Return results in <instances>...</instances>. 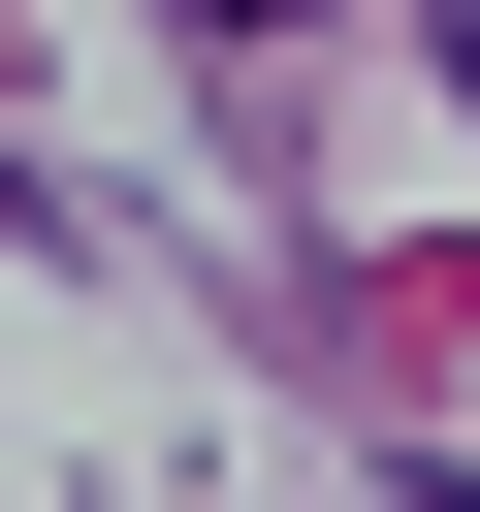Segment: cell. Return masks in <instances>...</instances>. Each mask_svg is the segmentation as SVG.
<instances>
[{
    "instance_id": "6da1fadb",
    "label": "cell",
    "mask_w": 480,
    "mask_h": 512,
    "mask_svg": "<svg viewBox=\"0 0 480 512\" xmlns=\"http://www.w3.org/2000/svg\"><path fill=\"white\" fill-rule=\"evenodd\" d=\"M192 32H288V0H192Z\"/></svg>"
},
{
    "instance_id": "7a4b0ae2",
    "label": "cell",
    "mask_w": 480,
    "mask_h": 512,
    "mask_svg": "<svg viewBox=\"0 0 480 512\" xmlns=\"http://www.w3.org/2000/svg\"><path fill=\"white\" fill-rule=\"evenodd\" d=\"M448 96H480V0H448Z\"/></svg>"
}]
</instances>
